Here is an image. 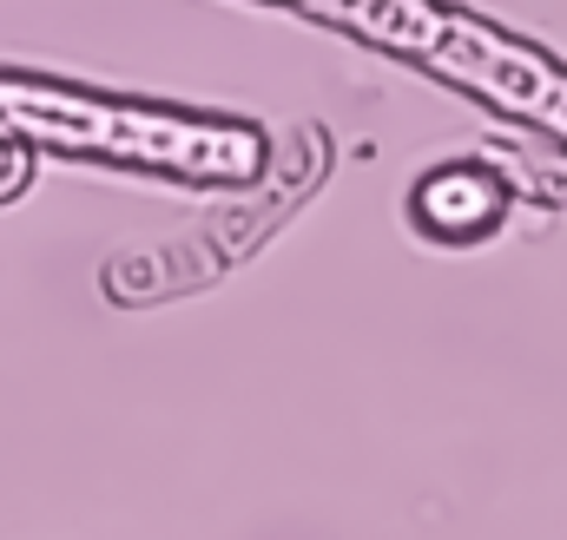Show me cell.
Segmentation results:
<instances>
[{
	"mask_svg": "<svg viewBox=\"0 0 567 540\" xmlns=\"http://www.w3.org/2000/svg\"><path fill=\"white\" fill-rule=\"evenodd\" d=\"M303 13L396 53V60H423L429 73H442L449 86L488 100L508 120H528L548 138L567 145V66L548 60L542 46L442 7V0H297Z\"/></svg>",
	"mask_w": 567,
	"mask_h": 540,
	"instance_id": "7a4b0ae2",
	"label": "cell"
},
{
	"mask_svg": "<svg viewBox=\"0 0 567 540\" xmlns=\"http://www.w3.org/2000/svg\"><path fill=\"white\" fill-rule=\"evenodd\" d=\"M33 185V145L13 133H0V205H13Z\"/></svg>",
	"mask_w": 567,
	"mask_h": 540,
	"instance_id": "277c9868",
	"label": "cell"
},
{
	"mask_svg": "<svg viewBox=\"0 0 567 540\" xmlns=\"http://www.w3.org/2000/svg\"><path fill=\"white\" fill-rule=\"evenodd\" d=\"M508 211V178L488 158H449L429 165L410 191V218L435 245H482Z\"/></svg>",
	"mask_w": 567,
	"mask_h": 540,
	"instance_id": "3957f363",
	"label": "cell"
},
{
	"mask_svg": "<svg viewBox=\"0 0 567 540\" xmlns=\"http://www.w3.org/2000/svg\"><path fill=\"white\" fill-rule=\"evenodd\" d=\"M0 133L47 145V152L113 158V165L165 172V178H198V185H251L271 158V138L251 120L113 100V93L40 80V73H0Z\"/></svg>",
	"mask_w": 567,
	"mask_h": 540,
	"instance_id": "6da1fadb",
	"label": "cell"
}]
</instances>
